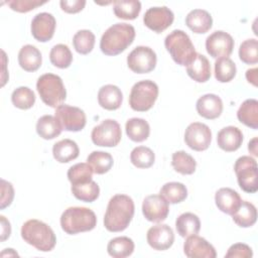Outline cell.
I'll return each mask as SVG.
<instances>
[{
    "label": "cell",
    "mask_w": 258,
    "mask_h": 258,
    "mask_svg": "<svg viewBox=\"0 0 258 258\" xmlns=\"http://www.w3.org/2000/svg\"><path fill=\"white\" fill-rule=\"evenodd\" d=\"M134 202L126 195L113 196L104 216V226L109 232H122L130 224L134 216Z\"/></svg>",
    "instance_id": "1"
},
{
    "label": "cell",
    "mask_w": 258,
    "mask_h": 258,
    "mask_svg": "<svg viewBox=\"0 0 258 258\" xmlns=\"http://www.w3.org/2000/svg\"><path fill=\"white\" fill-rule=\"evenodd\" d=\"M135 29L128 23H116L102 35L100 48L106 55H117L123 52L134 40Z\"/></svg>",
    "instance_id": "2"
},
{
    "label": "cell",
    "mask_w": 258,
    "mask_h": 258,
    "mask_svg": "<svg viewBox=\"0 0 258 258\" xmlns=\"http://www.w3.org/2000/svg\"><path fill=\"white\" fill-rule=\"evenodd\" d=\"M21 237L29 245L41 252L51 251L56 244V237L52 229L42 221L31 219L21 227Z\"/></svg>",
    "instance_id": "3"
},
{
    "label": "cell",
    "mask_w": 258,
    "mask_h": 258,
    "mask_svg": "<svg viewBox=\"0 0 258 258\" xmlns=\"http://www.w3.org/2000/svg\"><path fill=\"white\" fill-rule=\"evenodd\" d=\"M96 225V214L89 208L71 207L60 216L61 229L69 235L92 231Z\"/></svg>",
    "instance_id": "4"
},
{
    "label": "cell",
    "mask_w": 258,
    "mask_h": 258,
    "mask_svg": "<svg viewBox=\"0 0 258 258\" xmlns=\"http://www.w3.org/2000/svg\"><path fill=\"white\" fill-rule=\"evenodd\" d=\"M164 46L171 58L177 64L183 67H187L198 53L189 36L180 29L171 31L165 37Z\"/></svg>",
    "instance_id": "5"
},
{
    "label": "cell",
    "mask_w": 258,
    "mask_h": 258,
    "mask_svg": "<svg viewBox=\"0 0 258 258\" xmlns=\"http://www.w3.org/2000/svg\"><path fill=\"white\" fill-rule=\"evenodd\" d=\"M36 89L42 102L51 108H57L67 98L62 80L54 74L40 76L36 82Z\"/></svg>",
    "instance_id": "6"
},
{
    "label": "cell",
    "mask_w": 258,
    "mask_h": 258,
    "mask_svg": "<svg viewBox=\"0 0 258 258\" xmlns=\"http://www.w3.org/2000/svg\"><path fill=\"white\" fill-rule=\"evenodd\" d=\"M157 97L158 86L153 81H140L134 84L131 89L129 105L134 111L145 112L153 107Z\"/></svg>",
    "instance_id": "7"
},
{
    "label": "cell",
    "mask_w": 258,
    "mask_h": 258,
    "mask_svg": "<svg viewBox=\"0 0 258 258\" xmlns=\"http://www.w3.org/2000/svg\"><path fill=\"white\" fill-rule=\"evenodd\" d=\"M257 162L251 156H241L234 164L239 186L248 194H254L258 189Z\"/></svg>",
    "instance_id": "8"
},
{
    "label": "cell",
    "mask_w": 258,
    "mask_h": 258,
    "mask_svg": "<svg viewBox=\"0 0 258 258\" xmlns=\"http://www.w3.org/2000/svg\"><path fill=\"white\" fill-rule=\"evenodd\" d=\"M122 131L119 123L112 119H106L95 126L91 133L92 141L97 146L114 147L119 144Z\"/></svg>",
    "instance_id": "9"
},
{
    "label": "cell",
    "mask_w": 258,
    "mask_h": 258,
    "mask_svg": "<svg viewBox=\"0 0 258 258\" xmlns=\"http://www.w3.org/2000/svg\"><path fill=\"white\" fill-rule=\"evenodd\" d=\"M54 117L56 118L61 129L66 131H81L84 129L87 123L86 114L81 108L66 104H61L55 108Z\"/></svg>",
    "instance_id": "10"
},
{
    "label": "cell",
    "mask_w": 258,
    "mask_h": 258,
    "mask_svg": "<svg viewBox=\"0 0 258 258\" xmlns=\"http://www.w3.org/2000/svg\"><path fill=\"white\" fill-rule=\"evenodd\" d=\"M155 51L144 45L136 46L127 56L128 68L136 74H147L152 72L156 67Z\"/></svg>",
    "instance_id": "11"
},
{
    "label": "cell",
    "mask_w": 258,
    "mask_h": 258,
    "mask_svg": "<svg viewBox=\"0 0 258 258\" xmlns=\"http://www.w3.org/2000/svg\"><path fill=\"white\" fill-rule=\"evenodd\" d=\"M212 141V132L208 125L200 122L190 123L184 132L185 144L195 151H204Z\"/></svg>",
    "instance_id": "12"
},
{
    "label": "cell",
    "mask_w": 258,
    "mask_h": 258,
    "mask_svg": "<svg viewBox=\"0 0 258 258\" xmlns=\"http://www.w3.org/2000/svg\"><path fill=\"white\" fill-rule=\"evenodd\" d=\"M233 37L223 30L213 32L206 39L207 52L214 58L229 57L233 52Z\"/></svg>",
    "instance_id": "13"
},
{
    "label": "cell",
    "mask_w": 258,
    "mask_h": 258,
    "mask_svg": "<svg viewBox=\"0 0 258 258\" xmlns=\"http://www.w3.org/2000/svg\"><path fill=\"white\" fill-rule=\"evenodd\" d=\"M173 20V12L166 6L151 7L143 16L144 25L156 33H161L167 29L172 24Z\"/></svg>",
    "instance_id": "14"
},
{
    "label": "cell",
    "mask_w": 258,
    "mask_h": 258,
    "mask_svg": "<svg viewBox=\"0 0 258 258\" xmlns=\"http://www.w3.org/2000/svg\"><path fill=\"white\" fill-rule=\"evenodd\" d=\"M142 213L147 221L160 223L168 216V203L160 195L148 196L143 200Z\"/></svg>",
    "instance_id": "15"
},
{
    "label": "cell",
    "mask_w": 258,
    "mask_h": 258,
    "mask_svg": "<svg viewBox=\"0 0 258 258\" xmlns=\"http://www.w3.org/2000/svg\"><path fill=\"white\" fill-rule=\"evenodd\" d=\"M55 26L56 21L52 14L40 12L31 21V34L37 41L46 42L52 38Z\"/></svg>",
    "instance_id": "16"
},
{
    "label": "cell",
    "mask_w": 258,
    "mask_h": 258,
    "mask_svg": "<svg viewBox=\"0 0 258 258\" xmlns=\"http://www.w3.org/2000/svg\"><path fill=\"white\" fill-rule=\"evenodd\" d=\"M146 240L149 246L154 250L164 251L172 246L174 242V234L168 225L158 224L148 229Z\"/></svg>",
    "instance_id": "17"
},
{
    "label": "cell",
    "mask_w": 258,
    "mask_h": 258,
    "mask_svg": "<svg viewBox=\"0 0 258 258\" xmlns=\"http://www.w3.org/2000/svg\"><path fill=\"white\" fill-rule=\"evenodd\" d=\"M183 252L188 258H216L217 256L214 246L197 234L186 237Z\"/></svg>",
    "instance_id": "18"
},
{
    "label": "cell",
    "mask_w": 258,
    "mask_h": 258,
    "mask_svg": "<svg viewBox=\"0 0 258 258\" xmlns=\"http://www.w3.org/2000/svg\"><path fill=\"white\" fill-rule=\"evenodd\" d=\"M196 109L200 116L213 120L221 116L223 112V102L222 99L215 94H206L198 99Z\"/></svg>",
    "instance_id": "19"
},
{
    "label": "cell",
    "mask_w": 258,
    "mask_h": 258,
    "mask_svg": "<svg viewBox=\"0 0 258 258\" xmlns=\"http://www.w3.org/2000/svg\"><path fill=\"white\" fill-rule=\"evenodd\" d=\"M243 142L242 131L235 126H227L221 129L217 135L218 146L226 151L233 152L240 148Z\"/></svg>",
    "instance_id": "20"
},
{
    "label": "cell",
    "mask_w": 258,
    "mask_h": 258,
    "mask_svg": "<svg viewBox=\"0 0 258 258\" xmlns=\"http://www.w3.org/2000/svg\"><path fill=\"white\" fill-rule=\"evenodd\" d=\"M215 203L221 212L232 216L240 207L242 200L233 188L222 187L215 195Z\"/></svg>",
    "instance_id": "21"
},
{
    "label": "cell",
    "mask_w": 258,
    "mask_h": 258,
    "mask_svg": "<svg viewBox=\"0 0 258 258\" xmlns=\"http://www.w3.org/2000/svg\"><path fill=\"white\" fill-rule=\"evenodd\" d=\"M185 24L192 32L202 34L212 28L213 18L207 10L194 9L186 15Z\"/></svg>",
    "instance_id": "22"
},
{
    "label": "cell",
    "mask_w": 258,
    "mask_h": 258,
    "mask_svg": "<svg viewBox=\"0 0 258 258\" xmlns=\"http://www.w3.org/2000/svg\"><path fill=\"white\" fill-rule=\"evenodd\" d=\"M122 101L123 94L115 85H105L101 87L98 92V103L106 110L113 111L119 109Z\"/></svg>",
    "instance_id": "23"
},
{
    "label": "cell",
    "mask_w": 258,
    "mask_h": 258,
    "mask_svg": "<svg viewBox=\"0 0 258 258\" xmlns=\"http://www.w3.org/2000/svg\"><path fill=\"white\" fill-rule=\"evenodd\" d=\"M18 62L24 71L35 72L40 68L42 62L41 52L32 44L23 45L18 52Z\"/></svg>",
    "instance_id": "24"
},
{
    "label": "cell",
    "mask_w": 258,
    "mask_h": 258,
    "mask_svg": "<svg viewBox=\"0 0 258 258\" xmlns=\"http://www.w3.org/2000/svg\"><path fill=\"white\" fill-rule=\"evenodd\" d=\"M186 73L190 79L197 83H206L211 78V64L209 59L197 53L195 59L186 67Z\"/></svg>",
    "instance_id": "25"
},
{
    "label": "cell",
    "mask_w": 258,
    "mask_h": 258,
    "mask_svg": "<svg viewBox=\"0 0 258 258\" xmlns=\"http://www.w3.org/2000/svg\"><path fill=\"white\" fill-rule=\"evenodd\" d=\"M80 149L78 144L71 139H62L53 144L52 155L53 158L60 163H67L79 156Z\"/></svg>",
    "instance_id": "26"
},
{
    "label": "cell",
    "mask_w": 258,
    "mask_h": 258,
    "mask_svg": "<svg viewBox=\"0 0 258 258\" xmlns=\"http://www.w3.org/2000/svg\"><path fill=\"white\" fill-rule=\"evenodd\" d=\"M238 120L252 129L258 128V101L256 99L245 100L237 111Z\"/></svg>",
    "instance_id": "27"
},
{
    "label": "cell",
    "mask_w": 258,
    "mask_h": 258,
    "mask_svg": "<svg viewBox=\"0 0 258 258\" xmlns=\"http://www.w3.org/2000/svg\"><path fill=\"white\" fill-rule=\"evenodd\" d=\"M175 228L180 237L196 235L201 230V221L194 213H183L176 218Z\"/></svg>",
    "instance_id": "28"
},
{
    "label": "cell",
    "mask_w": 258,
    "mask_h": 258,
    "mask_svg": "<svg viewBox=\"0 0 258 258\" xmlns=\"http://www.w3.org/2000/svg\"><path fill=\"white\" fill-rule=\"evenodd\" d=\"M233 221L241 228H249L257 221L256 207L247 201H242L238 210L232 215Z\"/></svg>",
    "instance_id": "29"
},
{
    "label": "cell",
    "mask_w": 258,
    "mask_h": 258,
    "mask_svg": "<svg viewBox=\"0 0 258 258\" xmlns=\"http://www.w3.org/2000/svg\"><path fill=\"white\" fill-rule=\"evenodd\" d=\"M126 134L134 142L146 140L150 134V127L147 121L142 118H131L125 124Z\"/></svg>",
    "instance_id": "30"
},
{
    "label": "cell",
    "mask_w": 258,
    "mask_h": 258,
    "mask_svg": "<svg viewBox=\"0 0 258 258\" xmlns=\"http://www.w3.org/2000/svg\"><path fill=\"white\" fill-rule=\"evenodd\" d=\"M134 242L126 236L116 237L109 241L107 245L108 254L114 258H125L130 256L134 251Z\"/></svg>",
    "instance_id": "31"
},
{
    "label": "cell",
    "mask_w": 258,
    "mask_h": 258,
    "mask_svg": "<svg viewBox=\"0 0 258 258\" xmlns=\"http://www.w3.org/2000/svg\"><path fill=\"white\" fill-rule=\"evenodd\" d=\"M61 131L62 129L54 116L43 115L37 120L36 132L45 140H50L57 137Z\"/></svg>",
    "instance_id": "32"
},
{
    "label": "cell",
    "mask_w": 258,
    "mask_h": 258,
    "mask_svg": "<svg viewBox=\"0 0 258 258\" xmlns=\"http://www.w3.org/2000/svg\"><path fill=\"white\" fill-rule=\"evenodd\" d=\"M113 11L118 18L133 20L141 11V3L138 0H117L113 3Z\"/></svg>",
    "instance_id": "33"
},
{
    "label": "cell",
    "mask_w": 258,
    "mask_h": 258,
    "mask_svg": "<svg viewBox=\"0 0 258 258\" xmlns=\"http://www.w3.org/2000/svg\"><path fill=\"white\" fill-rule=\"evenodd\" d=\"M159 195L163 197L168 204H179L186 199L187 188L181 182L170 181L161 186Z\"/></svg>",
    "instance_id": "34"
},
{
    "label": "cell",
    "mask_w": 258,
    "mask_h": 258,
    "mask_svg": "<svg viewBox=\"0 0 258 258\" xmlns=\"http://www.w3.org/2000/svg\"><path fill=\"white\" fill-rule=\"evenodd\" d=\"M87 163L90 164L96 174H104L108 172L114 163L110 153L105 151H93L87 157Z\"/></svg>",
    "instance_id": "35"
},
{
    "label": "cell",
    "mask_w": 258,
    "mask_h": 258,
    "mask_svg": "<svg viewBox=\"0 0 258 258\" xmlns=\"http://www.w3.org/2000/svg\"><path fill=\"white\" fill-rule=\"evenodd\" d=\"M171 165L176 172L183 175H188L196 171L197 162L191 155L183 150H179L172 154Z\"/></svg>",
    "instance_id": "36"
},
{
    "label": "cell",
    "mask_w": 258,
    "mask_h": 258,
    "mask_svg": "<svg viewBox=\"0 0 258 258\" xmlns=\"http://www.w3.org/2000/svg\"><path fill=\"white\" fill-rule=\"evenodd\" d=\"M71 190L76 199L86 203H93L100 195V187L94 180L81 184H72Z\"/></svg>",
    "instance_id": "37"
},
{
    "label": "cell",
    "mask_w": 258,
    "mask_h": 258,
    "mask_svg": "<svg viewBox=\"0 0 258 258\" xmlns=\"http://www.w3.org/2000/svg\"><path fill=\"white\" fill-rule=\"evenodd\" d=\"M237 73L235 62L230 57H221L215 61V78L220 83L231 82Z\"/></svg>",
    "instance_id": "38"
},
{
    "label": "cell",
    "mask_w": 258,
    "mask_h": 258,
    "mask_svg": "<svg viewBox=\"0 0 258 258\" xmlns=\"http://www.w3.org/2000/svg\"><path fill=\"white\" fill-rule=\"evenodd\" d=\"M50 62L58 69H67L73 61V53L67 44H55L49 52Z\"/></svg>",
    "instance_id": "39"
},
{
    "label": "cell",
    "mask_w": 258,
    "mask_h": 258,
    "mask_svg": "<svg viewBox=\"0 0 258 258\" xmlns=\"http://www.w3.org/2000/svg\"><path fill=\"white\" fill-rule=\"evenodd\" d=\"M95 34L88 29H82L76 32L73 37V45L77 52L81 54L90 53L95 45Z\"/></svg>",
    "instance_id": "40"
},
{
    "label": "cell",
    "mask_w": 258,
    "mask_h": 258,
    "mask_svg": "<svg viewBox=\"0 0 258 258\" xmlns=\"http://www.w3.org/2000/svg\"><path fill=\"white\" fill-rule=\"evenodd\" d=\"M130 160L138 168H149L155 161V154L146 146H137L131 151Z\"/></svg>",
    "instance_id": "41"
},
{
    "label": "cell",
    "mask_w": 258,
    "mask_h": 258,
    "mask_svg": "<svg viewBox=\"0 0 258 258\" xmlns=\"http://www.w3.org/2000/svg\"><path fill=\"white\" fill-rule=\"evenodd\" d=\"M93 169L89 163L81 162L74 164L68 170V179L72 184H81L89 182L92 179Z\"/></svg>",
    "instance_id": "42"
},
{
    "label": "cell",
    "mask_w": 258,
    "mask_h": 258,
    "mask_svg": "<svg viewBox=\"0 0 258 258\" xmlns=\"http://www.w3.org/2000/svg\"><path fill=\"white\" fill-rule=\"evenodd\" d=\"M12 104L21 110L30 109L35 103V95L28 87H18L12 92Z\"/></svg>",
    "instance_id": "43"
},
{
    "label": "cell",
    "mask_w": 258,
    "mask_h": 258,
    "mask_svg": "<svg viewBox=\"0 0 258 258\" xmlns=\"http://www.w3.org/2000/svg\"><path fill=\"white\" fill-rule=\"evenodd\" d=\"M239 57L246 64L258 62V41L255 38L244 40L239 47Z\"/></svg>",
    "instance_id": "44"
},
{
    "label": "cell",
    "mask_w": 258,
    "mask_h": 258,
    "mask_svg": "<svg viewBox=\"0 0 258 258\" xmlns=\"http://www.w3.org/2000/svg\"><path fill=\"white\" fill-rule=\"evenodd\" d=\"M46 1H38V0H11L7 1V5L14 11L25 13L29 12L38 6L45 4Z\"/></svg>",
    "instance_id": "45"
},
{
    "label": "cell",
    "mask_w": 258,
    "mask_h": 258,
    "mask_svg": "<svg viewBox=\"0 0 258 258\" xmlns=\"http://www.w3.org/2000/svg\"><path fill=\"white\" fill-rule=\"evenodd\" d=\"M253 256V251L250 246L244 243H236L230 246L228 252L225 254L226 258L239 257V258H251Z\"/></svg>",
    "instance_id": "46"
},
{
    "label": "cell",
    "mask_w": 258,
    "mask_h": 258,
    "mask_svg": "<svg viewBox=\"0 0 258 258\" xmlns=\"http://www.w3.org/2000/svg\"><path fill=\"white\" fill-rule=\"evenodd\" d=\"M1 210L10 206L14 199V188L11 182L1 179Z\"/></svg>",
    "instance_id": "47"
},
{
    "label": "cell",
    "mask_w": 258,
    "mask_h": 258,
    "mask_svg": "<svg viewBox=\"0 0 258 258\" xmlns=\"http://www.w3.org/2000/svg\"><path fill=\"white\" fill-rule=\"evenodd\" d=\"M60 8L67 13H78L82 11L86 5L85 0H61Z\"/></svg>",
    "instance_id": "48"
},
{
    "label": "cell",
    "mask_w": 258,
    "mask_h": 258,
    "mask_svg": "<svg viewBox=\"0 0 258 258\" xmlns=\"http://www.w3.org/2000/svg\"><path fill=\"white\" fill-rule=\"evenodd\" d=\"M1 219V228H2V233H1V241H5L7 238H9L11 234V226L9 221L4 217L0 216Z\"/></svg>",
    "instance_id": "49"
},
{
    "label": "cell",
    "mask_w": 258,
    "mask_h": 258,
    "mask_svg": "<svg viewBox=\"0 0 258 258\" xmlns=\"http://www.w3.org/2000/svg\"><path fill=\"white\" fill-rule=\"evenodd\" d=\"M257 68L247 70L246 72V79L249 83H251L254 87H257Z\"/></svg>",
    "instance_id": "50"
},
{
    "label": "cell",
    "mask_w": 258,
    "mask_h": 258,
    "mask_svg": "<svg viewBox=\"0 0 258 258\" xmlns=\"http://www.w3.org/2000/svg\"><path fill=\"white\" fill-rule=\"evenodd\" d=\"M257 141H258V138H257V137H254L253 139L250 140V142H249V144H248V150H249L250 153H252L254 156H258Z\"/></svg>",
    "instance_id": "51"
}]
</instances>
